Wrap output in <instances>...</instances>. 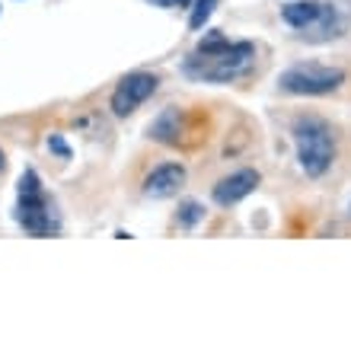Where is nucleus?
<instances>
[{
	"mask_svg": "<svg viewBox=\"0 0 351 351\" xmlns=\"http://www.w3.org/2000/svg\"><path fill=\"white\" fill-rule=\"evenodd\" d=\"M256 45L252 42H227L223 36H208L202 45L195 48V55L185 58L182 71L195 80H208V84H230L252 64Z\"/></svg>",
	"mask_w": 351,
	"mask_h": 351,
	"instance_id": "1",
	"label": "nucleus"
},
{
	"mask_svg": "<svg viewBox=\"0 0 351 351\" xmlns=\"http://www.w3.org/2000/svg\"><path fill=\"white\" fill-rule=\"evenodd\" d=\"M294 141H297V160L306 176H323L335 160V138L332 128L316 115H304L294 121Z\"/></svg>",
	"mask_w": 351,
	"mask_h": 351,
	"instance_id": "2",
	"label": "nucleus"
},
{
	"mask_svg": "<svg viewBox=\"0 0 351 351\" xmlns=\"http://www.w3.org/2000/svg\"><path fill=\"white\" fill-rule=\"evenodd\" d=\"M16 221L23 223V230L32 237H48L51 230H58L51 208H48L45 189L38 179L36 169H26L19 179V204H16Z\"/></svg>",
	"mask_w": 351,
	"mask_h": 351,
	"instance_id": "3",
	"label": "nucleus"
},
{
	"mask_svg": "<svg viewBox=\"0 0 351 351\" xmlns=\"http://www.w3.org/2000/svg\"><path fill=\"white\" fill-rule=\"evenodd\" d=\"M345 84L342 67H326V64H294L278 77V86L285 93H297V96H323V93H335Z\"/></svg>",
	"mask_w": 351,
	"mask_h": 351,
	"instance_id": "4",
	"label": "nucleus"
},
{
	"mask_svg": "<svg viewBox=\"0 0 351 351\" xmlns=\"http://www.w3.org/2000/svg\"><path fill=\"white\" fill-rule=\"evenodd\" d=\"M157 86H160L157 77H154V74H144V71L121 77L119 86H115V93H112V112H115L119 119H128V115L138 109L141 102L150 99V96L157 93Z\"/></svg>",
	"mask_w": 351,
	"mask_h": 351,
	"instance_id": "5",
	"label": "nucleus"
},
{
	"mask_svg": "<svg viewBox=\"0 0 351 351\" xmlns=\"http://www.w3.org/2000/svg\"><path fill=\"white\" fill-rule=\"evenodd\" d=\"M281 19H285L287 26L306 32V29L335 23V10L326 7V3H319V0H294V3L281 7Z\"/></svg>",
	"mask_w": 351,
	"mask_h": 351,
	"instance_id": "6",
	"label": "nucleus"
},
{
	"mask_svg": "<svg viewBox=\"0 0 351 351\" xmlns=\"http://www.w3.org/2000/svg\"><path fill=\"white\" fill-rule=\"evenodd\" d=\"M256 185H259V173L256 169H237V173L223 176L221 182L214 185V202L221 204V208H230V204L243 202Z\"/></svg>",
	"mask_w": 351,
	"mask_h": 351,
	"instance_id": "7",
	"label": "nucleus"
},
{
	"mask_svg": "<svg viewBox=\"0 0 351 351\" xmlns=\"http://www.w3.org/2000/svg\"><path fill=\"white\" fill-rule=\"evenodd\" d=\"M182 182H185L182 163H160V167L144 179V195H150V198H169V195L179 192Z\"/></svg>",
	"mask_w": 351,
	"mask_h": 351,
	"instance_id": "8",
	"label": "nucleus"
},
{
	"mask_svg": "<svg viewBox=\"0 0 351 351\" xmlns=\"http://www.w3.org/2000/svg\"><path fill=\"white\" fill-rule=\"evenodd\" d=\"M179 131H182V112L167 109L154 125H150V138L163 141V144H179V138H182Z\"/></svg>",
	"mask_w": 351,
	"mask_h": 351,
	"instance_id": "9",
	"label": "nucleus"
},
{
	"mask_svg": "<svg viewBox=\"0 0 351 351\" xmlns=\"http://www.w3.org/2000/svg\"><path fill=\"white\" fill-rule=\"evenodd\" d=\"M214 7H217V0H195V10H192V19H189V26L198 32V29H204V23L211 19Z\"/></svg>",
	"mask_w": 351,
	"mask_h": 351,
	"instance_id": "10",
	"label": "nucleus"
},
{
	"mask_svg": "<svg viewBox=\"0 0 351 351\" xmlns=\"http://www.w3.org/2000/svg\"><path fill=\"white\" fill-rule=\"evenodd\" d=\"M204 217V208L198 202H185L182 211H179V227H195V223Z\"/></svg>",
	"mask_w": 351,
	"mask_h": 351,
	"instance_id": "11",
	"label": "nucleus"
},
{
	"mask_svg": "<svg viewBox=\"0 0 351 351\" xmlns=\"http://www.w3.org/2000/svg\"><path fill=\"white\" fill-rule=\"evenodd\" d=\"M48 150H55V154H61V157H71V150H67V144L61 138H58V134H51V138H48Z\"/></svg>",
	"mask_w": 351,
	"mask_h": 351,
	"instance_id": "12",
	"label": "nucleus"
},
{
	"mask_svg": "<svg viewBox=\"0 0 351 351\" xmlns=\"http://www.w3.org/2000/svg\"><path fill=\"white\" fill-rule=\"evenodd\" d=\"M147 3H154V7H189L192 0H147Z\"/></svg>",
	"mask_w": 351,
	"mask_h": 351,
	"instance_id": "13",
	"label": "nucleus"
},
{
	"mask_svg": "<svg viewBox=\"0 0 351 351\" xmlns=\"http://www.w3.org/2000/svg\"><path fill=\"white\" fill-rule=\"evenodd\" d=\"M3 167H7V154L0 150V173H3Z\"/></svg>",
	"mask_w": 351,
	"mask_h": 351,
	"instance_id": "14",
	"label": "nucleus"
}]
</instances>
